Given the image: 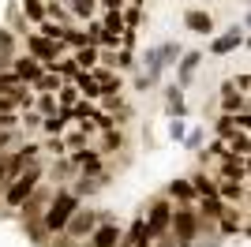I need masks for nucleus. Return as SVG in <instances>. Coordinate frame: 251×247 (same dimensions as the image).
I'll list each match as a JSON object with an SVG mask.
<instances>
[{
	"label": "nucleus",
	"instance_id": "nucleus-7",
	"mask_svg": "<svg viewBox=\"0 0 251 247\" xmlns=\"http://www.w3.org/2000/svg\"><path fill=\"white\" fill-rule=\"evenodd\" d=\"M120 240H124L120 225H116V221H109V217H101V225H98L94 236H90V247H120Z\"/></svg>",
	"mask_w": 251,
	"mask_h": 247
},
{
	"label": "nucleus",
	"instance_id": "nucleus-4",
	"mask_svg": "<svg viewBox=\"0 0 251 247\" xmlns=\"http://www.w3.org/2000/svg\"><path fill=\"white\" fill-rule=\"evenodd\" d=\"M173 214H176V210H173L165 198H154V202H150V210H147V232L157 240L169 225H173Z\"/></svg>",
	"mask_w": 251,
	"mask_h": 247
},
{
	"label": "nucleus",
	"instance_id": "nucleus-8",
	"mask_svg": "<svg viewBox=\"0 0 251 247\" xmlns=\"http://www.w3.org/2000/svg\"><path fill=\"white\" fill-rule=\"evenodd\" d=\"M240 45H244V34L236 30V26H232L229 34H221V38H214V41H210V52H214V56H225V52L240 49Z\"/></svg>",
	"mask_w": 251,
	"mask_h": 247
},
{
	"label": "nucleus",
	"instance_id": "nucleus-27",
	"mask_svg": "<svg viewBox=\"0 0 251 247\" xmlns=\"http://www.w3.org/2000/svg\"><path fill=\"white\" fill-rule=\"evenodd\" d=\"M109 150H120V131H113V127H105V154Z\"/></svg>",
	"mask_w": 251,
	"mask_h": 247
},
{
	"label": "nucleus",
	"instance_id": "nucleus-12",
	"mask_svg": "<svg viewBox=\"0 0 251 247\" xmlns=\"http://www.w3.org/2000/svg\"><path fill=\"white\" fill-rule=\"evenodd\" d=\"M184 26L195 30V34H210L214 30V19H210L206 11H188V15H184Z\"/></svg>",
	"mask_w": 251,
	"mask_h": 247
},
{
	"label": "nucleus",
	"instance_id": "nucleus-13",
	"mask_svg": "<svg viewBox=\"0 0 251 247\" xmlns=\"http://www.w3.org/2000/svg\"><path fill=\"white\" fill-rule=\"evenodd\" d=\"M75 86H79V94H83V98H101V82H98L94 75H86V72L75 75Z\"/></svg>",
	"mask_w": 251,
	"mask_h": 247
},
{
	"label": "nucleus",
	"instance_id": "nucleus-34",
	"mask_svg": "<svg viewBox=\"0 0 251 247\" xmlns=\"http://www.w3.org/2000/svg\"><path fill=\"white\" fill-rule=\"evenodd\" d=\"M105 4H109V8H113V11H116V8H120V0H105Z\"/></svg>",
	"mask_w": 251,
	"mask_h": 247
},
{
	"label": "nucleus",
	"instance_id": "nucleus-17",
	"mask_svg": "<svg viewBox=\"0 0 251 247\" xmlns=\"http://www.w3.org/2000/svg\"><path fill=\"white\" fill-rule=\"evenodd\" d=\"M19 90H23L19 72H0V94H15L19 98Z\"/></svg>",
	"mask_w": 251,
	"mask_h": 247
},
{
	"label": "nucleus",
	"instance_id": "nucleus-36",
	"mask_svg": "<svg viewBox=\"0 0 251 247\" xmlns=\"http://www.w3.org/2000/svg\"><path fill=\"white\" fill-rule=\"evenodd\" d=\"M248 236H251V228H248Z\"/></svg>",
	"mask_w": 251,
	"mask_h": 247
},
{
	"label": "nucleus",
	"instance_id": "nucleus-21",
	"mask_svg": "<svg viewBox=\"0 0 251 247\" xmlns=\"http://www.w3.org/2000/svg\"><path fill=\"white\" fill-rule=\"evenodd\" d=\"M191 184H195V191H199V195H218V180H210L206 173L191 176Z\"/></svg>",
	"mask_w": 251,
	"mask_h": 247
},
{
	"label": "nucleus",
	"instance_id": "nucleus-2",
	"mask_svg": "<svg viewBox=\"0 0 251 247\" xmlns=\"http://www.w3.org/2000/svg\"><path fill=\"white\" fill-rule=\"evenodd\" d=\"M38 180H42V169H38V165H26V173H23L19 180H11V184H8L4 202H8L11 210H23V206H26V198L38 191Z\"/></svg>",
	"mask_w": 251,
	"mask_h": 247
},
{
	"label": "nucleus",
	"instance_id": "nucleus-26",
	"mask_svg": "<svg viewBox=\"0 0 251 247\" xmlns=\"http://www.w3.org/2000/svg\"><path fill=\"white\" fill-rule=\"evenodd\" d=\"M42 34H45V38H52V41H64V34H68V30L56 26V23H42Z\"/></svg>",
	"mask_w": 251,
	"mask_h": 247
},
{
	"label": "nucleus",
	"instance_id": "nucleus-18",
	"mask_svg": "<svg viewBox=\"0 0 251 247\" xmlns=\"http://www.w3.org/2000/svg\"><path fill=\"white\" fill-rule=\"evenodd\" d=\"M169 195H173V198H184V202H188V198H195L199 191H195V184H188V180H173V184H169Z\"/></svg>",
	"mask_w": 251,
	"mask_h": 247
},
{
	"label": "nucleus",
	"instance_id": "nucleus-19",
	"mask_svg": "<svg viewBox=\"0 0 251 247\" xmlns=\"http://www.w3.org/2000/svg\"><path fill=\"white\" fill-rule=\"evenodd\" d=\"M199 60H202V52H188V56L180 60V82H188L191 75H195V68H199Z\"/></svg>",
	"mask_w": 251,
	"mask_h": 247
},
{
	"label": "nucleus",
	"instance_id": "nucleus-30",
	"mask_svg": "<svg viewBox=\"0 0 251 247\" xmlns=\"http://www.w3.org/2000/svg\"><path fill=\"white\" fill-rule=\"evenodd\" d=\"M15 101H19L15 94H0V113H11V109H15Z\"/></svg>",
	"mask_w": 251,
	"mask_h": 247
},
{
	"label": "nucleus",
	"instance_id": "nucleus-29",
	"mask_svg": "<svg viewBox=\"0 0 251 247\" xmlns=\"http://www.w3.org/2000/svg\"><path fill=\"white\" fill-rule=\"evenodd\" d=\"M15 113H0V131H15Z\"/></svg>",
	"mask_w": 251,
	"mask_h": 247
},
{
	"label": "nucleus",
	"instance_id": "nucleus-37",
	"mask_svg": "<svg viewBox=\"0 0 251 247\" xmlns=\"http://www.w3.org/2000/svg\"><path fill=\"white\" fill-rule=\"evenodd\" d=\"M248 45H251V41H248Z\"/></svg>",
	"mask_w": 251,
	"mask_h": 247
},
{
	"label": "nucleus",
	"instance_id": "nucleus-16",
	"mask_svg": "<svg viewBox=\"0 0 251 247\" xmlns=\"http://www.w3.org/2000/svg\"><path fill=\"white\" fill-rule=\"evenodd\" d=\"M218 195L225 198V202H232V198H240V195H244L240 180H225V176H221V180H218Z\"/></svg>",
	"mask_w": 251,
	"mask_h": 247
},
{
	"label": "nucleus",
	"instance_id": "nucleus-25",
	"mask_svg": "<svg viewBox=\"0 0 251 247\" xmlns=\"http://www.w3.org/2000/svg\"><path fill=\"white\" fill-rule=\"evenodd\" d=\"M94 60H98V52L90 49V45H86V49H79V56H75V64H79L83 72H86V68H90V64H94Z\"/></svg>",
	"mask_w": 251,
	"mask_h": 247
},
{
	"label": "nucleus",
	"instance_id": "nucleus-10",
	"mask_svg": "<svg viewBox=\"0 0 251 247\" xmlns=\"http://www.w3.org/2000/svg\"><path fill=\"white\" fill-rule=\"evenodd\" d=\"M218 169L225 180H244V165H240V154H221L218 157Z\"/></svg>",
	"mask_w": 251,
	"mask_h": 247
},
{
	"label": "nucleus",
	"instance_id": "nucleus-23",
	"mask_svg": "<svg viewBox=\"0 0 251 247\" xmlns=\"http://www.w3.org/2000/svg\"><path fill=\"white\" fill-rule=\"evenodd\" d=\"M34 86H38V90H45V94H49V90H60V75H52V72H45L42 79L34 82Z\"/></svg>",
	"mask_w": 251,
	"mask_h": 247
},
{
	"label": "nucleus",
	"instance_id": "nucleus-20",
	"mask_svg": "<svg viewBox=\"0 0 251 247\" xmlns=\"http://www.w3.org/2000/svg\"><path fill=\"white\" fill-rule=\"evenodd\" d=\"M229 154H251V139H248V131L229 135Z\"/></svg>",
	"mask_w": 251,
	"mask_h": 247
},
{
	"label": "nucleus",
	"instance_id": "nucleus-35",
	"mask_svg": "<svg viewBox=\"0 0 251 247\" xmlns=\"http://www.w3.org/2000/svg\"><path fill=\"white\" fill-rule=\"evenodd\" d=\"M248 26H251V15H248Z\"/></svg>",
	"mask_w": 251,
	"mask_h": 247
},
{
	"label": "nucleus",
	"instance_id": "nucleus-32",
	"mask_svg": "<svg viewBox=\"0 0 251 247\" xmlns=\"http://www.w3.org/2000/svg\"><path fill=\"white\" fill-rule=\"evenodd\" d=\"M236 131H251V113H236Z\"/></svg>",
	"mask_w": 251,
	"mask_h": 247
},
{
	"label": "nucleus",
	"instance_id": "nucleus-15",
	"mask_svg": "<svg viewBox=\"0 0 251 247\" xmlns=\"http://www.w3.org/2000/svg\"><path fill=\"white\" fill-rule=\"evenodd\" d=\"M221 105H225V113H229V116H236V113H240V94H236V86H232V82H225V94H221Z\"/></svg>",
	"mask_w": 251,
	"mask_h": 247
},
{
	"label": "nucleus",
	"instance_id": "nucleus-11",
	"mask_svg": "<svg viewBox=\"0 0 251 247\" xmlns=\"http://www.w3.org/2000/svg\"><path fill=\"white\" fill-rule=\"evenodd\" d=\"M199 214L210 217V221H221V214H225V198H221V195H202Z\"/></svg>",
	"mask_w": 251,
	"mask_h": 247
},
{
	"label": "nucleus",
	"instance_id": "nucleus-5",
	"mask_svg": "<svg viewBox=\"0 0 251 247\" xmlns=\"http://www.w3.org/2000/svg\"><path fill=\"white\" fill-rule=\"evenodd\" d=\"M98 225H101V217H98L94 210H83V206H79V210H75V217L68 221V228H64V236H68V240L94 236V228H98Z\"/></svg>",
	"mask_w": 251,
	"mask_h": 247
},
{
	"label": "nucleus",
	"instance_id": "nucleus-33",
	"mask_svg": "<svg viewBox=\"0 0 251 247\" xmlns=\"http://www.w3.org/2000/svg\"><path fill=\"white\" fill-rule=\"evenodd\" d=\"M0 184H8V173H4V161H0Z\"/></svg>",
	"mask_w": 251,
	"mask_h": 247
},
{
	"label": "nucleus",
	"instance_id": "nucleus-14",
	"mask_svg": "<svg viewBox=\"0 0 251 247\" xmlns=\"http://www.w3.org/2000/svg\"><path fill=\"white\" fill-rule=\"evenodd\" d=\"M15 72H19V79H26V82H38L42 79V64H34V60H15Z\"/></svg>",
	"mask_w": 251,
	"mask_h": 247
},
{
	"label": "nucleus",
	"instance_id": "nucleus-1",
	"mask_svg": "<svg viewBox=\"0 0 251 247\" xmlns=\"http://www.w3.org/2000/svg\"><path fill=\"white\" fill-rule=\"evenodd\" d=\"M75 210H79V195H75V191H68V187H60V191L52 195V202L45 206V217H42L45 232H49V236L64 232V228H68V221L75 217Z\"/></svg>",
	"mask_w": 251,
	"mask_h": 247
},
{
	"label": "nucleus",
	"instance_id": "nucleus-22",
	"mask_svg": "<svg viewBox=\"0 0 251 247\" xmlns=\"http://www.w3.org/2000/svg\"><path fill=\"white\" fill-rule=\"evenodd\" d=\"M240 228V217L232 214V206H225V214H221V232H236Z\"/></svg>",
	"mask_w": 251,
	"mask_h": 247
},
{
	"label": "nucleus",
	"instance_id": "nucleus-31",
	"mask_svg": "<svg viewBox=\"0 0 251 247\" xmlns=\"http://www.w3.org/2000/svg\"><path fill=\"white\" fill-rule=\"evenodd\" d=\"M72 8H75V15H90V11H94V0H75Z\"/></svg>",
	"mask_w": 251,
	"mask_h": 247
},
{
	"label": "nucleus",
	"instance_id": "nucleus-9",
	"mask_svg": "<svg viewBox=\"0 0 251 247\" xmlns=\"http://www.w3.org/2000/svg\"><path fill=\"white\" fill-rule=\"evenodd\" d=\"M56 49H60V41H52V38H30V52L38 60H45L49 68L56 64Z\"/></svg>",
	"mask_w": 251,
	"mask_h": 247
},
{
	"label": "nucleus",
	"instance_id": "nucleus-24",
	"mask_svg": "<svg viewBox=\"0 0 251 247\" xmlns=\"http://www.w3.org/2000/svg\"><path fill=\"white\" fill-rule=\"evenodd\" d=\"M105 30H109V34H116V38L124 34V19H120V11H113V15L105 19Z\"/></svg>",
	"mask_w": 251,
	"mask_h": 247
},
{
	"label": "nucleus",
	"instance_id": "nucleus-3",
	"mask_svg": "<svg viewBox=\"0 0 251 247\" xmlns=\"http://www.w3.org/2000/svg\"><path fill=\"white\" fill-rule=\"evenodd\" d=\"M206 217L199 210H191V206H176V214H173V236H176L180 247H191L199 240V225Z\"/></svg>",
	"mask_w": 251,
	"mask_h": 247
},
{
	"label": "nucleus",
	"instance_id": "nucleus-28",
	"mask_svg": "<svg viewBox=\"0 0 251 247\" xmlns=\"http://www.w3.org/2000/svg\"><path fill=\"white\" fill-rule=\"evenodd\" d=\"M26 15H30V19H45V8L38 0H26Z\"/></svg>",
	"mask_w": 251,
	"mask_h": 247
},
{
	"label": "nucleus",
	"instance_id": "nucleus-6",
	"mask_svg": "<svg viewBox=\"0 0 251 247\" xmlns=\"http://www.w3.org/2000/svg\"><path fill=\"white\" fill-rule=\"evenodd\" d=\"M176 56H180V45H176V41H165V45L150 49L147 52V75H150V79H157V72H161L169 60H176Z\"/></svg>",
	"mask_w": 251,
	"mask_h": 247
}]
</instances>
